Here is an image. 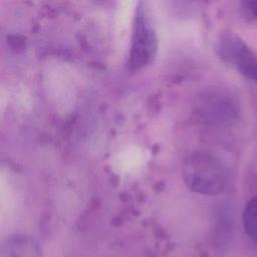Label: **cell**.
<instances>
[{"label": "cell", "instance_id": "obj_1", "mask_svg": "<svg viewBox=\"0 0 257 257\" xmlns=\"http://www.w3.org/2000/svg\"><path fill=\"white\" fill-rule=\"evenodd\" d=\"M183 179L193 192L214 196L221 194L227 186V173L223 164L212 154L196 152L183 164Z\"/></svg>", "mask_w": 257, "mask_h": 257}, {"label": "cell", "instance_id": "obj_2", "mask_svg": "<svg viewBox=\"0 0 257 257\" xmlns=\"http://www.w3.org/2000/svg\"><path fill=\"white\" fill-rule=\"evenodd\" d=\"M157 49L158 38L156 31L141 3L136 10L134 21L128 60L130 68L139 70L148 65L155 57Z\"/></svg>", "mask_w": 257, "mask_h": 257}, {"label": "cell", "instance_id": "obj_3", "mask_svg": "<svg viewBox=\"0 0 257 257\" xmlns=\"http://www.w3.org/2000/svg\"><path fill=\"white\" fill-rule=\"evenodd\" d=\"M220 57L246 77L256 79V59L250 47L237 35L225 33L218 45Z\"/></svg>", "mask_w": 257, "mask_h": 257}, {"label": "cell", "instance_id": "obj_4", "mask_svg": "<svg viewBox=\"0 0 257 257\" xmlns=\"http://www.w3.org/2000/svg\"><path fill=\"white\" fill-rule=\"evenodd\" d=\"M42 255L40 244L31 237L16 235L5 240L0 249V257H36Z\"/></svg>", "mask_w": 257, "mask_h": 257}, {"label": "cell", "instance_id": "obj_5", "mask_svg": "<svg viewBox=\"0 0 257 257\" xmlns=\"http://www.w3.org/2000/svg\"><path fill=\"white\" fill-rule=\"evenodd\" d=\"M256 217H257V206H256V198L253 197L249 200L245 209L243 211V225L244 230L248 236V238L256 243V235H257V225H256Z\"/></svg>", "mask_w": 257, "mask_h": 257}, {"label": "cell", "instance_id": "obj_6", "mask_svg": "<svg viewBox=\"0 0 257 257\" xmlns=\"http://www.w3.org/2000/svg\"><path fill=\"white\" fill-rule=\"evenodd\" d=\"M242 10L245 12V16L255 18L256 15V2H243L242 3Z\"/></svg>", "mask_w": 257, "mask_h": 257}]
</instances>
